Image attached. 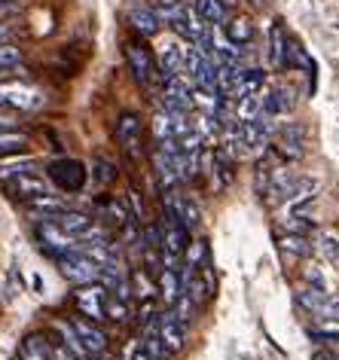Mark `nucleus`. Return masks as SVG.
Listing matches in <instances>:
<instances>
[{
  "label": "nucleus",
  "instance_id": "f257e3e1",
  "mask_svg": "<svg viewBox=\"0 0 339 360\" xmlns=\"http://www.w3.org/2000/svg\"><path fill=\"white\" fill-rule=\"evenodd\" d=\"M46 104V95L28 79L22 83H0V107H13V110H40Z\"/></svg>",
  "mask_w": 339,
  "mask_h": 360
},
{
  "label": "nucleus",
  "instance_id": "f03ea898",
  "mask_svg": "<svg viewBox=\"0 0 339 360\" xmlns=\"http://www.w3.org/2000/svg\"><path fill=\"white\" fill-rule=\"evenodd\" d=\"M46 171H49L46 180L49 184H56L61 193H79L86 186V180H89L86 165L83 162H77V159H56Z\"/></svg>",
  "mask_w": 339,
  "mask_h": 360
},
{
  "label": "nucleus",
  "instance_id": "7ed1b4c3",
  "mask_svg": "<svg viewBox=\"0 0 339 360\" xmlns=\"http://www.w3.org/2000/svg\"><path fill=\"white\" fill-rule=\"evenodd\" d=\"M34 238H37L40 250H46L52 259L70 254V250H77V238H70L65 229H58L52 220H40L37 226H34Z\"/></svg>",
  "mask_w": 339,
  "mask_h": 360
},
{
  "label": "nucleus",
  "instance_id": "20e7f679",
  "mask_svg": "<svg viewBox=\"0 0 339 360\" xmlns=\"http://www.w3.org/2000/svg\"><path fill=\"white\" fill-rule=\"evenodd\" d=\"M58 263V272L68 278L70 284H95L98 281V275H101V266H95L89 257H83L79 250H70V254L65 257H58L56 259Z\"/></svg>",
  "mask_w": 339,
  "mask_h": 360
},
{
  "label": "nucleus",
  "instance_id": "39448f33",
  "mask_svg": "<svg viewBox=\"0 0 339 360\" xmlns=\"http://www.w3.org/2000/svg\"><path fill=\"white\" fill-rule=\"evenodd\" d=\"M4 190L15 202H31V199H37V195L49 193V180L37 174V171H22V174L4 180Z\"/></svg>",
  "mask_w": 339,
  "mask_h": 360
},
{
  "label": "nucleus",
  "instance_id": "423d86ee",
  "mask_svg": "<svg viewBox=\"0 0 339 360\" xmlns=\"http://www.w3.org/2000/svg\"><path fill=\"white\" fill-rule=\"evenodd\" d=\"M126 61H129L132 77H135L141 86H153L156 79H159V77H156L153 52H150L141 40H129V43H126Z\"/></svg>",
  "mask_w": 339,
  "mask_h": 360
},
{
  "label": "nucleus",
  "instance_id": "0eeeda50",
  "mask_svg": "<svg viewBox=\"0 0 339 360\" xmlns=\"http://www.w3.org/2000/svg\"><path fill=\"white\" fill-rule=\"evenodd\" d=\"M104 300H107V290L101 284H79L74 290V305L79 311V318L92 321V323H101L104 321Z\"/></svg>",
  "mask_w": 339,
  "mask_h": 360
},
{
  "label": "nucleus",
  "instance_id": "6e6552de",
  "mask_svg": "<svg viewBox=\"0 0 339 360\" xmlns=\"http://www.w3.org/2000/svg\"><path fill=\"white\" fill-rule=\"evenodd\" d=\"M117 141L129 159H141V143H144V129H141L138 113H122L117 122Z\"/></svg>",
  "mask_w": 339,
  "mask_h": 360
},
{
  "label": "nucleus",
  "instance_id": "1a4fd4ad",
  "mask_svg": "<svg viewBox=\"0 0 339 360\" xmlns=\"http://www.w3.org/2000/svg\"><path fill=\"white\" fill-rule=\"evenodd\" d=\"M302 129L297 122H284L279 131H275V147H272V153L279 156L281 162H297L300 156H302Z\"/></svg>",
  "mask_w": 339,
  "mask_h": 360
},
{
  "label": "nucleus",
  "instance_id": "9d476101",
  "mask_svg": "<svg viewBox=\"0 0 339 360\" xmlns=\"http://www.w3.org/2000/svg\"><path fill=\"white\" fill-rule=\"evenodd\" d=\"M193 89L181 77H165L162 79V110L165 113H190L193 110Z\"/></svg>",
  "mask_w": 339,
  "mask_h": 360
},
{
  "label": "nucleus",
  "instance_id": "9b49d317",
  "mask_svg": "<svg viewBox=\"0 0 339 360\" xmlns=\"http://www.w3.org/2000/svg\"><path fill=\"white\" fill-rule=\"evenodd\" d=\"M70 327H74L77 339L83 342V348L89 351V357L104 354V351H107V333L98 327V323L86 321V318H74V321H70Z\"/></svg>",
  "mask_w": 339,
  "mask_h": 360
},
{
  "label": "nucleus",
  "instance_id": "f8f14e48",
  "mask_svg": "<svg viewBox=\"0 0 339 360\" xmlns=\"http://www.w3.org/2000/svg\"><path fill=\"white\" fill-rule=\"evenodd\" d=\"M238 134H242L245 153H263L266 147H269L272 125H269V120H266V116H260V120H254V122H242Z\"/></svg>",
  "mask_w": 339,
  "mask_h": 360
},
{
  "label": "nucleus",
  "instance_id": "ddd939ff",
  "mask_svg": "<svg viewBox=\"0 0 339 360\" xmlns=\"http://www.w3.org/2000/svg\"><path fill=\"white\" fill-rule=\"evenodd\" d=\"M184 70L193 77V83H196V86L214 89V61L205 56V52H199V49H190V52H186ZM214 92H217V89H214Z\"/></svg>",
  "mask_w": 339,
  "mask_h": 360
},
{
  "label": "nucleus",
  "instance_id": "4468645a",
  "mask_svg": "<svg viewBox=\"0 0 339 360\" xmlns=\"http://www.w3.org/2000/svg\"><path fill=\"white\" fill-rule=\"evenodd\" d=\"M156 333H159V339H162L165 351H181V348H184L186 330H184V323L177 321L172 311H162V314L156 318Z\"/></svg>",
  "mask_w": 339,
  "mask_h": 360
},
{
  "label": "nucleus",
  "instance_id": "2eb2a0df",
  "mask_svg": "<svg viewBox=\"0 0 339 360\" xmlns=\"http://www.w3.org/2000/svg\"><path fill=\"white\" fill-rule=\"evenodd\" d=\"M52 223H56V226L58 229H65L68 232V236L70 238H83L86 236V232L89 229H92L95 226V220L92 217H89V214H83V211H70V208H65V211H61V214H56V217H49Z\"/></svg>",
  "mask_w": 339,
  "mask_h": 360
},
{
  "label": "nucleus",
  "instance_id": "dca6fc26",
  "mask_svg": "<svg viewBox=\"0 0 339 360\" xmlns=\"http://www.w3.org/2000/svg\"><path fill=\"white\" fill-rule=\"evenodd\" d=\"M266 83V74L260 68H242L233 79V86H229V98H242V95H257Z\"/></svg>",
  "mask_w": 339,
  "mask_h": 360
},
{
  "label": "nucleus",
  "instance_id": "f3484780",
  "mask_svg": "<svg viewBox=\"0 0 339 360\" xmlns=\"http://www.w3.org/2000/svg\"><path fill=\"white\" fill-rule=\"evenodd\" d=\"M260 104H263V116H266V120H272V116L290 113L297 101H293L290 92L284 86H272V89H266V95L260 98Z\"/></svg>",
  "mask_w": 339,
  "mask_h": 360
},
{
  "label": "nucleus",
  "instance_id": "a211bd4d",
  "mask_svg": "<svg viewBox=\"0 0 339 360\" xmlns=\"http://www.w3.org/2000/svg\"><path fill=\"white\" fill-rule=\"evenodd\" d=\"M315 193H318V180L300 174V177L290 180V186H288V193H284V202H281V205H288V211H293L297 205L315 199Z\"/></svg>",
  "mask_w": 339,
  "mask_h": 360
},
{
  "label": "nucleus",
  "instance_id": "6ab92c4d",
  "mask_svg": "<svg viewBox=\"0 0 339 360\" xmlns=\"http://www.w3.org/2000/svg\"><path fill=\"white\" fill-rule=\"evenodd\" d=\"M172 199H174V208H177V217H181L184 229L186 232L199 229L202 226V208H199V202H196L193 195L177 193V190H172Z\"/></svg>",
  "mask_w": 339,
  "mask_h": 360
},
{
  "label": "nucleus",
  "instance_id": "aec40b11",
  "mask_svg": "<svg viewBox=\"0 0 339 360\" xmlns=\"http://www.w3.org/2000/svg\"><path fill=\"white\" fill-rule=\"evenodd\" d=\"M129 25H132V31H135L138 37H156L159 28H162V22L156 19V13L150 10V6H132L129 10Z\"/></svg>",
  "mask_w": 339,
  "mask_h": 360
},
{
  "label": "nucleus",
  "instance_id": "412c9836",
  "mask_svg": "<svg viewBox=\"0 0 339 360\" xmlns=\"http://www.w3.org/2000/svg\"><path fill=\"white\" fill-rule=\"evenodd\" d=\"M95 211H98V217L107 220L110 226H122V223L135 220V217L129 214L126 205L117 199V195H104V199H98V202H95Z\"/></svg>",
  "mask_w": 339,
  "mask_h": 360
},
{
  "label": "nucleus",
  "instance_id": "4be33fe9",
  "mask_svg": "<svg viewBox=\"0 0 339 360\" xmlns=\"http://www.w3.org/2000/svg\"><path fill=\"white\" fill-rule=\"evenodd\" d=\"M49 354H52V345L43 333H28L19 342V360H49Z\"/></svg>",
  "mask_w": 339,
  "mask_h": 360
},
{
  "label": "nucleus",
  "instance_id": "5701e85b",
  "mask_svg": "<svg viewBox=\"0 0 339 360\" xmlns=\"http://www.w3.org/2000/svg\"><path fill=\"white\" fill-rule=\"evenodd\" d=\"M184 61H186V49L174 46V43H168V46L159 49L156 68L162 70V79H165V77H177V74H181V70H184Z\"/></svg>",
  "mask_w": 339,
  "mask_h": 360
},
{
  "label": "nucleus",
  "instance_id": "b1692460",
  "mask_svg": "<svg viewBox=\"0 0 339 360\" xmlns=\"http://www.w3.org/2000/svg\"><path fill=\"white\" fill-rule=\"evenodd\" d=\"M156 293H162L165 305H174V302H177V296L184 293V287H181V275H177V269H168V266L159 269Z\"/></svg>",
  "mask_w": 339,
  "mask_h": 360
},
{
  "label": "nucleus",
  "instance_id": "393cba45",
  "mask_svg": "<svg viewBox=\"0 0 339 360\" xmlns=\"http://www.w3.org/2000/svg\"><path fill=\"white\" fill-rule=\"evenodd\" d=\"M22 171H34V156L28 153H4L0 156V180H10L15 174H22Z\"/></svg>",
  "mask_w": 339,
  "mask_h": 360
},
{
  "label": "nucleus",
  "instance_id": "a878e982",
  "mask_svg": "<svg viewBox=\"0 0 339 360\" xmlns=\"http://www.w3.org/2000/svg\"><path fill=\"white\" fill-rule=\"evenodd\" d=\"M269 61L275 70H288V37H284L281 25H272L269 31Z\"/></svg>",
  "mask_w": 339,
  "mask_h": 360
},
{
  "label": "nucleus",
  "instance_id": "bb28decb",
  "mask_svg": "<svg viewBox=\"0 0 339 360\" xmlns=\"http://www.w3.org/2000/svg\"><path fill=\"white\" fill-rule=\"evenodd\" d=\"M279 250L288 257H297V259H306L312 257V241L306 236H293V232H284L279 238Z\"/></svg>",
  "mask_w": 339,
  "mask_h": 360
},
{
  "label": "nucleus",
  "instance_id": "cd10ccee",
  "mask_svg": "<svg viewBox=\"0 0 339 360\" xmlns=\"http://www.w3.org/2000/svg\"><path fill=\"white\" fill-rule=\"evenodd\" d=\"M272 168H275V153H263L254 165V190L257 195H266L269 190V180H272Z\"/></svg>",
  "mask_w": 339,
  "mask_h": 360
},
{
  "label": "nucleus",
  "instance_id": "c85d7f7f",
  "mask_svg": "<svg viewBox=\"0 0 339 360\" xmlns=\"http://www.w3.org/2000/svg\"><path fill=\"white\" fill-rule=\"evenodd\" d=\"M129 290L135 293L141 302H144V300H153V296H156L153 275H150L147 269H135V272H132V278H129Z\"/></svg>",
  "mask_w": 339,
  "mask_h": 360
},
{
  "label": "nucleus",
  "instance_id": "c756f323",
  "mask_svg": "<svg viewBox=\"0 0 339 360\" xmlns=\"http://www.w3.org/2000/svg\"><path fill=\"white\" fill-rule=\"evenodd\" d=\"M52 330L58 333V336H61V345H65V348H68V351H70V354H74L77 360H86V357H89V351L83 348V342L77 339V333H74V327H70V323H65V321H56V323H52Z\"/></svg>",
  "mask_w": 339,
  "mask_h": 360
},
{
  "label": "nucleus",
  "instance_id": "7c9ffc66",
  "mask_svg": "<svg viewBox=\"0 0 339 360\" xmlns=\"http://www.w3.org/2000/svg\"><path fill=\"white\" fill-rule=\"evenodd\" d=\"M263 116V104H260V95H242L236 98V120L238 122H254Z\"/></svg>",
  "mask_w": 339,
  "mask_h": 360
},
{
  "label": "nucleus",
  "instance_id": "2f4dec72",
  "mask_svg": "<svg viewBox=\"0 0 339 360\" xmlns=\"http://www.w3.org/2000/svg\"><path fill=\"white\" fill-rule=\"evenodd\" d=\"M223 34H226L229 40L236 43V46H245V43L254 40V25L245 19V15H238V19H229L226 28H223Z\"/></svg>",
  "mask_w": 339,
  "mask_h": 360
},
{
  "label": "nucleus",
  "instance_id": "473e14b6",
  "mask_svg": "<svg viewBox=\"0 0 339 360\" xmlns=\"http://www.w3.org/2000/svg\"><path fill=\"white\" fill-rule=\"evenodd\" d=\"M28 208H31L34 214H43V220H49V217H56V214L65 211L68 205H65V199H58V195L46 193V195H37V199H31Z\"/></svg>",
  "mask_w": 339,
  "mask_h": 360
},
{
  "label": "nucleus",
  "instance_id": "72a5a7b5",
  "mask_svg": "<svg viewBox=\"0 0 339 360\" xmlns=\"http://www.w3.org/2000/svg\"><path fill=\"white\" fill-rule=\"evenodd\" d=\"M132 318V305L126 300H120V296L107 293L104 300V321H113V323H126Z\"/></svg>",
  "mask_w": 339,
  "mask_h": 360
},
{
  "label": "nucleus",
  "instance_id": "f704fd0d",
  "mask_svg": "<svg viewBox=\"0 0 339 360\" xmlns=\"http://www.w3.org/2000/svg\"><path fill=\"white\" fill-rule=\"evenodd\" d=\"M312 250H318L321 257L327 259V263L339 266V236H333V232H318L315 245H312Z\"/></svg>",
  "mask_w": 339,
  "mask_h": 360
},
{
  "label": "nucleus",
  "instance_id": "c9c22d12",
  "mask_svg": "<svg viewBox=\"0 0 339 360\" xmlns=\"http://www.w3.org/2000/svg\"><path fill=\"white\" fill-rule=\"evenodd\" d=\"M193 6L199 10V15L208 25H220L226 22V6L220 4V0H193Z\"/></svg>",
  "mask_w": 339,
  "mask_h": 360
},
{
  "label": "nucleus",
  "instance_id": "e433bc0d",
  "mask_svg": "<svg viewBox=\"0 0 339 360\" xmlns=\"http://www.w3.org/2000/svg\"><path fill=\"white\" fill-rule=\"evenodd\" d=\"M28 147V134L19 129H0V156L4 153H19Z\"/></svg>",
  "mask_w": 339,
  "mask_h": 360
},
{
  "label": "nucleus",
  "instance_id": "4c0bfd02",
  "mask_svg": "<svg viewBox=\"0 0 339 360\" xmlns=\"http://www.w3.org/2000/svg\"><path fill=\"white\" fill-rule=\"evenodd\" d=\"M327 290H321V287H312V284H302V287H297V302L302 305L306 311H315L321 302L327 300Z\"/></svg>",
  "mask_w": 339,
  "mask_h": 360
},
{
  "label": "nucleus",
  "instance_id": "58836bf2",
  "mask_svg": "<svg viewBox=\"0 0 339 360\" xmlns=\"http://www.w3.org/2000/svg\"><path fill=\"white\" fill-rule=\"evenodd\" d=\"M92 180L98 186H110L113 180H117V165H113L110 159H92Z\"/></svg>",
  "mask_w": 339,
  "mask_h": 360
},
{
  "label": "nucleus",
  "instance_id": "ea45409f",
  "mask_svg": "<svg viewBox=\"0 0 339 360\" xmlns=\"http://www.w3.org/2000/svg\"><path fill=\"white\" fill-rule=\"evenodd\" d=\"M22 65V49L15 43H0V74H10Z\"/></svg>",
  "mask_w": 339,
  "mask_h": 360
},
{
  "label": "nucleus",
  "instance_id": "a19ab883",
  "mask_svg": "<svg viewBox=\"0 0 339 360\" xmlns=\"http://www.w3.org/2000/svg\"><path fill=\"white\" fill-rule=\"evenodd\" d=\"M312 314H315L321 323H339V296H327Z\"/></svg>",
  "mask_w": 339,
  "mask_h": 360
},
{
  "label": "nucleus",
  "instance_id": "79ce46f5",
  "mask_svg": "<svg viewBox=\"0 0 339 360\" xmlns=\"http://www.w3.org/2000/svg\"><path fill=\"white\" fill-rule=\"evenodd\" d=\"M284 232H293V236H309L312 232V220L309 217H300V214H290V217L281 220Z\"/></svg>",
  "mask_w": 339,
  "mask_h": 360
},
{
  "label": "nucleus",
  "instance_id": "37998d69",
  "mask_svg": "<svg viewBox=\"0 0 339 360\" xmlns=\"http://www.w3.org/2000/svg\"><path fill=\"white\" fill-rule=\"evenodd\" d=\"M153 131H156V141L174 138V134H172V120H168V113H165V110H162V113H159L156 120H153ZM174 141H177V138H174Z\"/></svg>",
  "mask_w": 339,
  "mask_h": 360
},
{
  "label": "nucleus",
  "instance_id": "c03bdc74",
  "mask_svg": "<svg viewBox=\"0 0 339 360\" xmlns=\"http://www.w3.org/2000/svg\"><path fill=\"white\" fill-rule=\"evenodd\" d=\"M309 339L330 345V342H339V330H309Z\"/></svg>",
  "mask_w": 339,
  "mask_h": 360
},
{
  "label": "nucleus",
  "instance_id": "a18cd8bd",
  "mask_svg": "<svg viewBox=\"0 0 339 360\" xmlns=\"http://www.w3.org/2000/svg\"><path fill=\"white\" fill-rule=\"evenodd\" d=\"M306 284L321 287V290H327V281H324V275L318 272V266H309V269H306Z\"/></svg>",
  "mask_w": 339,
  "mask_h": 360
},
{
  "label": "nucleus",
  "instance_id": "49530a36",
  "mask_svg": "<svg viewBox=\"0 0 339 360\" xmlns=\"http://www.w3.org/2000/svg\"><path fill=\"white\" fill-rule=\"evenodd\" d=\"M49 360H77L70 351L65 348V345H52V354H49Z\"/></svg>",
  "mask_w": 339,
  "mask_h": 360
},
{
  "label": "nucleus",
  "instance_id": "de8ad7c7",
  "mask_svg": "<svg viewBox=\"0 0 339 360\" xmlns=\"http://www.w3.org/2000/svg\"><path fill=\"white\" fill-rule=\"evenodd\" d=\"M0 129H15V116L6 113V110H0Z\"/></svg>",
  "mask_w": 339,
  "mask_h": 360
},
{
  "label": "nucleus",
  "instance_id": "09e8293b",
  "mask_svg": "<svg viewBox=\"0 0 339 360\" xmlns=\"http://www.w3.org/2000/svg\"><path fill=\"white\" fill-rule=\"evenodd\" d=\"M13 37V25H6V22H0V43H6Z\"/></svg>",
  "mask_w": 339,
  "mask_h": 360
},
{
  "label": "nucleus",
  "instance_id": "8fccbe9b",
  "mask_svg": "<svg viewBox=\"0 0 339 360\" xmlns=\"http://www.w3.org/2000/svg\"><path fill=\"white\" fill-rule=\"evenodd\" d=\"M10 10V0H0V13H6Z\"/></svg>",
  "mask_w": 339,
  "mask_h": 360
},
{
  "label": "nucleus",
  "instance_id": "3c124183",
  "mask_svg": "<svg viewBox=\"0 0 339 360\" xmlns=\"http://www.w3.org/2000/svg\"><path fill=\"white\" fill-rule=\"evenodd\" d=\"M220 4H223V6H226V10H229V6H236L238 0H220Z\"/></svg>",
  "mask_w": 339,
  "mask_h": 360
},
{
  "label": "nucleus",
  "instance_id": "603ef678",
  "mask_svg": "<svg viewBox=\"0 0 339 360\" xmlns=\"http://www.w3.org/2000/svg\"><path fill=\"white\" fill-rule=\"evenodd\" d=\"M162 360H168V357H162Z\"/></svg>",
  "mask_w": 339,
  "mask_h": 360
}]
</instances>
